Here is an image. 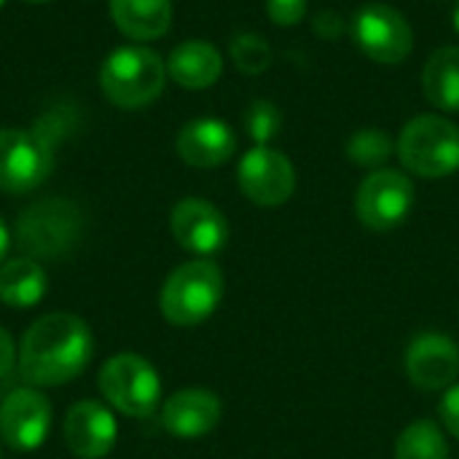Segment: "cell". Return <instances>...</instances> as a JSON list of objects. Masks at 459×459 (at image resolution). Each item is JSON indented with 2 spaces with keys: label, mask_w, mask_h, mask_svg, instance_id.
I'll list each match as a JSON object with an SVG mask.
<instances>
[{
  "label": "cell",
  "mask_w": 459,
  "mask_h": 459,
  "mask_svg": "<svg viewBox=\"0 0 459 459\" xmlns=\"http://www.w3.org/2000/svg\"><path fill=\"white\" fill-rule=\"evenodd\" d=\"M94 355L89 325L67 312H51L35 320L19 347L22 379L32 387H59L83 374Z\"/></svg>",
  "instance_id": "obj_1"
},
{
  "label": "cell",
  "mask_w": 459,
  "mask_h": 459,
  "mask_svg": "<svg viewBox=\"0 0 459 459\" xmlns=\"http://www.w3.org/2000/svg\"><path fill=\"white\" fill-rule=\"evenodd\" d=\"M167 81V62L148 46L116 48L100 70V86L105 97L124 110L151 105Z\"/></svg>",
  "instance_id": "obj_2"
},
{
  "label": "cell",
  "mask_w": 459,
  "mask_h": 459,
  "mask_svg": "<svg viewBox=\"0 0 459 459\" xmlns=\"http://www.w3.org/2000/svg\"><path fill=\"white\" fill-rule=\"evenodd\" d=\"M223 272L212 261H188L180 264L161 288L159 307L167 323L178 328H191L212 317L223 299Z\"/></svg>",
  "instance_id": "obj_3"
},
{
  "label": "cell",
  "mask_w": 459,
  "mask_h": 459,
  "mask_svg": "<svg viewBox=\"0 0 459 459\" xmlns=\"http://www.w3.org/2000/svg\"><path fill=\"white\" fill-rule=\"evenodd\" d=\"M83 231V215L70 199H40L16 218V242L32 261L67 255Z\"/></svg>",
  "instance_id": "obj_4"
},
{
  "label": "cell",
  "mask_w": 459,
  "mask_h": 459,
  "mask_svg": "<svg viewBox=\"0 0 459 459\" xmlns=\"http://www.w3.org/2000/svg\"><path fill=\"white\" fill-rule=\"evenodd\" d=\"M398 156L420 178H449L459 169V126L436 113L417 116L398 137Z\"/></svg>",
  "instance_id": "obj_5"
},
{
  "label": "cell",
  "mask_w": 459,
  "mask_h": 459,
  "mask_svg": "<svg viewBox=\"0 0 459 459\" xmlns=\"http://www.w3.org/2000/svg\"><path fill=\"white\" fill-rule=\"evenodd\" d=\"M56 129H0V191L27 194L38 188L54 167Z\"/></svg>",
  "instance_id": "obj_6"
},
{
  "label": "cell",
  "mask_w": 459,
  "mask_h": 459,
  "mask_svg": "<svg viewBox=\"0 0 459 459\" xmlns=\"http://www.w3.org/2000/svg\"><path fill=\"white\" fill-rule=\"evenodd\" d=\"M97 385L105 401L116 411L134 417V420L151 417L161 401V379L156 368L134 352L113 355L102 366Z\"/></svg>",
  "instance_id": "obj_7"
},
{
  "label": "cell",
  "mask_w": 459,
  "mask_h": 459,
  "mask_svg": "<svg viewBox=\"0 0 459 459\" xmlns=\"http://www.w3.org/2000/svg\"><path fill=\"white\" fill-rule=\"evenodd\" d=\"M414 207V183L398 169H374L355 194L358 221L371 231L398 229Z\"/></svg>",
  "instance_id": "obj_8"
},
{
  "label": "cell",
  "mask_w": 459,
  "mask_h": 459,
  "mask_svg": "<svg viewBox=\"0 0 459 459\" xmlns=\"http://www.w3.org/2000/svg\"><path fill=\"white\" fill-rule=\"evenodd\" d=\"M352 38L358 48L379 65H401L414 48V30L409 19L385 3H368L355 13Z\"/></svg>",
  "instance_id": "obj_9"
},
{
  "label": "cell",
  "mask_w": 459,
  "mask_h": 459,
  "mask_svg": "<svg viewBox=\"0 0 459 459\" xmlns=\"http://www.w3.org/2000/svg\"><path fill=\"white\" fill-rule=\"evenodd\" d=\"M237 180L239 191L258 207H280L296 191L293 161L269 145H255L242 156Z\"/></svg>",
  "instance_id": "obj_10"
},
{
  "label": "cell",
  "mask_w": 459,
  "mask_h": 459,
  "mask_svg": "<svg viewBox=\"0 0 459 459\" xmlns=\"http://www.w3.org/2000/svg\"><path fill=\"white\" fill-rule=\"evenodd\" d=\"M51 417L46 395L32 387L11 390L0 403V438L16 452H32L46 444Z\"/></svg>",
  "instance_id": "obj_11"
},
{
  "label": "cell",
  "mask_w": 459,
  "mask_h": 459,
  "mask_svg": "<svg viewBox=\"0 0 459 459\" xmlns=\"http://www.w3.org/2000/svg\"><path fill=\"white\" fill-rule=\"evenodd\" d=\"M406 374L409 382L420 390L438 393L449 390L459 379V347L455 339L425 331L411 339L406 350Z\"/></svg>",
  "instance_id": "obj_12"
},
{
  "label": "cell",
  "mask_w": 459,
  "mask_h": 459,
  "mask_svg": "<svg viewBox=\"0 0 459 459\" xmlns=\"http://www.w3.org/2000/svg\"><path fill=\"white\" fill-rule=\"evenodd\" d=\"M169 231L183 250L196 255H215L229 242V221L207 199L178 202L169 215Z\"/></svg>",
  "instance_id": "obj_13"
},
{
  "label": "cell",
  "mask_w": 459,
  "mask_h": 459,
  "mask_svg": "<svg viewBox=\"0 0 459 459\" xmlns=\"http://www.w3.org/2000/svg\"><path fill=\"white\" fill-rule=\"evenodd\" d=\"M62 436L78 459H105L118 441V422L100 401H78L65 414Z\"/></svg>",
  "instance_id": "obj_14"
},
{
  "label": "cell",
  "mask_w": 459,
  "mask_h": 459,
  "mask_svg": "<svg viewBox=\"0 0 459 459\" xmlns=\"http://www.w3.org/2000/svg\"><path fill=\"white\" fill-rule=\"evenodd\" d=\"M223 406L215 393L202 387L178 390L161 406V425L169 436L180 441H196L212 433L221 422Z\"/></svg>",
  "instance_id": "obj_15"
},
{
  "label": "cell",
  "mask_w": 459,
  "mask_h": 459,
  "mask_svg": "<svg viewBox=\"0 0 459 459\" xmlns=\"http://www.w3.org/2000/svg\"><path fill=\"white\" fill-rule=\"evenodd\" d=\"M178 156L196 169H212L226 164L237 151L234 129L221 118H196L188 121L175 140Z\"/></svg>",
  "instance_id": "obj_16"
},
{
  "label": "cell",
  "mask_w": 459,
  "mask_h": 459,
  "mask_svg": "<svg viewBox=\"0 0 459 459\" xmlns=\"http://www.w3.org/2000/svg\"><path fill=\"white\" fill-rule=\"evenodd\" d=\"M167 73L183 89H210L223 73V56L207 40H186L172 48L167 59Z\"/></svg>",
  "instance_id": "obj_17"
},
{
  "label": "cell",
  "mask_w": 459,
  "mask_h": 459,
  "mask_svg": "<svg viewBox=\"0 0 459 459\" xmlns=\"http://www.w3.org/2000/svg\"><path fill=\"white\" fill-rule=\"evenodd\" d=\"M116 27L132 40H156L172 24V0H110Z\"/></svg>",
  "instance_id": "obj_18"
},
{
  "label": "cell",
  "mask_w": 459,
  "mask_h": 459,
  "mask_svg": "<svg viewBox=\"0 0 459 459\" xmlns=\"http://www.w3.org/2000/svg\"><path fill=\"white\" fill-rule=\"evenodd\" d=\"M48 277L32 258H13L0 266V301L11 309H32L46 296Z\"/></svg>",
  "instance_id": "obj_19"
},
{
  "label": "cell",
  "mask_w": 459,
  "mask_h": 459,
  "mask_svg": "<svg viewBox=\"0 0 459 459\" xmlns=\"http://www.w3.org/2000/svg\"><path fill=\"white\" fill-rule=\"evenodd\" d=\"M422 89L438 110L459 113V46H444L430 54L422 70Z\"/></svg>",
  "instance_id": "obj_20"
},
{
  "label": "cell",
  "mask_w": 459,
  "mask_h": 459,
  "mask_svg": "<svg viewBox=\"0 0 459 459\" xmlns=\"http://www.w3.org/2000/svg\"><path fill=\"white\" fill-rule=\"evenodd\" d=\"M395 459H449V441L436 422L417 420L398 436Z\"/></svg>",
  "instance_id": "obj_21"
},
{
  "label": "cell",
  "mask_w": 459,
  "mask_h": 459,
  "mask_svg": "<svg viewBox=\"0 0 459 459\" xmlns=\"http://www.w3.org/2000/svg\"><path fill=\"white\" fill-rule=\"evenodd\" d=\"M398 151V145L393 143V137L377 126H368V129H360L355 132L350 140H347V156L358 164V167H366V169H382L390 156Z\"/></svg>",
  "instance_id": "obj_22"
},
{
  "label": "cell",
  "mask_w": 459,
  "mask_h": 459,
  "mask_svg": "<svg viewBox=\"0 0 459 459\" xmlns=\"http://www.w3.org/2000/svg\"><path fill=\"white\" fill-rule=\"evenodd\" d=\"M242 124H245V132L250 134V140L255 145H269L280 134V129H282V113H280V108L274 102L255 100L245 110Z\"/></svg>",
  "instance_id": "obj_23"
},
{
  "label": "cell",
  "mask_w": 459,
  "mask_h": 459,
  "mask_svg": "<svg viewBox=\"0 0 459 459\" xmlns=\"http://www.w3.org/2000/svg\"><path fill=\"white\" fill-rule=\"evenodd\" d=\"M231 59H234V65H237L242 73L258 75V73H264V70L272 65L274 54H272V46H269L261 35H255V32H242V35H237V38L231 40Z\"/></svg>",
  "instance_id": "obj_24"
},
{
  "label": "cell",
  "mask_w": 459,
  "mask_h": 459,
  "mask_svg": "<svg viewBox=\"0 0 459 459\" xmlns=\"http://www.w3.org/2000/svg\"><path fill=\"white\" fill-rule=\"evenodd\" d=\"M266 13L277 27H296L307 16V0H266Z\"/></svg>",
  "instance_id": "obj_25"
},
{
  "label": "cell",
  "mask_w": 459,
  "mask_h": 459,
  "mask_svg": "<svg viewBox=\"0 0 459 459\" xmlns=\"http://www.w3.org/2000/svg\"><path fill=\"white\" fill-rule=\"evenodd\" d=\"M438 414H441L444 428H446L455 438H459V382L457 385H452V387L446 390V395L441 398Z\"/></svg>",
  "instance_id": "obj_26"
},
{
  "label": "cell",
  "mask_w": 459,
  "mask_h": 459,
  "mask_svg": "<svg viewBox=\"0 0 459 459\" xmlns=\"http://www.w3.org/2000/svg\"><path fill=\"white\" fill-rule=\"evenodd\" d=\"M312 24H315V32H317L320 38H325V40H336V38L344 32V19H342V13H336V11H323V13H317Z\"/></svg>",
  "instance_id": "obj_27"
},
{
  "label": "cell",
  "mask_w": 459,
  "mask_h": 459,
  "mask_svg": "<svg viewBox=\"0 0 459 459\" xmlns=\"http://www.w3.org/2000/svg\"><path fill=\"white\" fill-rule=\"evenodd\" d=\"M13 363H16V344L11 339V333L5 328H0V379L13 371Z\"/></svg>",
  "instance_id": "obj_28"
},
{
  "label": "cell",
  "mask_w": 459,
  "mask_h": 459,
  "mask_svg": "<svg viewBox=\"0 0 459 459\" xmlns=\"http://www.w3.org/2000/svg\"><path fill=\"white\" fill-rule=\"evenodd\" d=\"M8 245H11V234H8L3 218H0V266H3V258H5V253H8Z\"/></svg>",
  "instance_id": "obj_29"
},
{
  "label": "cell",
  "mask_w": 459,
  "mask_h": 459,
  "mask_svg": "<svg viewBox=\"0 0 459 459\" xmlns=\"http://www.w3.org/2000/svg\"><path fill=\"white\" fill-rule=\"evenodd\" d=\"M452 24H455V32L459 35V0L457 5H455V11H452Z\"/></svg>",
  "instance_id": "obj_30"
},
{
  "label": "cell",
  "mask_w": 459,
  "mask_h": 459,
  "mask_svg": "<svg viewBox=\"0 0 459 459\" xmlns=\"http://www.w3.org/2000/svg\"><path fill=\"white\" fill-rule=\"evenodd\" d=\"M27 3H48V0H27Z\"/></svg>",
  "instance_id": "obj_31"
},
{
  "label": "cell",
  "mask_w": 459,
  "mask_h": 459,
  "mask_svg": "<svg viewBox=\"0 0 459 459\" xmlns=\"http://www.w3.org/2000/svg\"><path fill=\"white\" fill-rule=\"evenodd\" d=\"M3 3H5V0H0V5H3Z\"/></svg>",
  "instance_id": "obj_32"
}]
</instances>
